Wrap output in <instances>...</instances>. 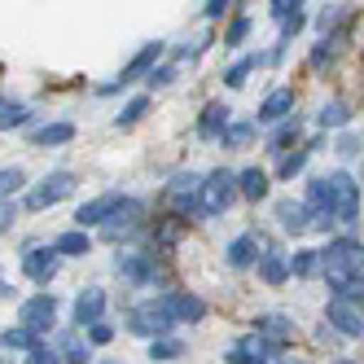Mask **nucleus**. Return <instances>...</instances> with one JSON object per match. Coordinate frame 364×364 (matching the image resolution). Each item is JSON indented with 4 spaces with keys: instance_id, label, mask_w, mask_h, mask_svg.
<instances>
[{
    "instance_id": "1",
    "label": "nucleus",
    "mask_w": 364,
    "mask_h": 364,
    "mask_svg": "<svg viewBox=\"0 0 364 364\" xmlns=\"http://www.w3.org/2000/svg\"><path fill=\"white\" fill-rule=\"evenodd\" d=\"M114 272L127 285H136V290H154V285H167V255H154L149 246L123 242L114 250Z\"/></svg>"
},
{
    "instance_id": "2",
    "label": "nucleus",
    "mask_w": 364,
    "mask_h": 364,
    "mask_svg": "<svg viewBox=\"0 0 364 364\" xmlns=\"http://www.w3.org/2000/svg\"><path fill=\"white\" fill-rule=\"evenodd\" d=\"M237 171L232 167H215V171H206L202 176V189H198V202H193V211L189 220H215V215H228V206L237 202Z\"/></svg>"
},
{
    "instance_id": "3",
    "label": "nucleus",
    "mask_w": 364,
    "mask_h": 364,
    "mask_svg": "<svg viewBox=\"0 0 364 364\" xmlns=\"http://www.w3.org/2000/svg\"><path fill=\"white\" fill-rule=\"evenodd\" d=\"M149 215H145V198H132V193H123L119 206L106 215V224H101V242H110V246H123V242H136L141 232H145Z\"/></svg>"
},
{
    "instance_id": "4",
    "label": "nucleus",
    "mask_w": 364,
    "mask_h": 364,
    "mask_svg": "<svg viewBox=\"0 0 364 364\" xmlns=\"http://www.w3.org/2000/svg\"><path fill=\"white\" fill-rule=\"evenodd\" d=\"M176 316L167 311V303H163V294L159 299H149V303H132L127 307V316H123V329L127 333H136V338H163V333H176Z\"/></svg>"
},
{
    "instance_id": "5",
    "label": "nucleus",
    "mask_w": 364,
    "mask_h": 364,
    "mask_svg": "<svg viewBox=\"0 0 364 364\" xmlns=\"http://www.w3.org/2000/svg\"><path fill=\"white\" fill-rule=\"evenodd\" d=\"M360 193H364L360 176H351L347 167L329 171V211L338 215V224H343V228H355L360 224Z\"/></svg>"
},
{
    "instance_id": "6",
    "label": "nucleus",
    "mask_w": 364,
    "mask_h": 364,
    "mask_svg": "<svg viewBox=\"0 0 364 364\" xmlns=\"http://www.w3.org/2000/svg\"><path fill=\"white\" fill-rule=\"evenodd\" d=\"M338 272H364V242L351 232H333L321 246V277H338Z\"/></svg>"
},
{
    "instance_id": "7",
    "label": "nucleus",
    "mask_w": 364,
    "mask_h": 364,
    "mask_svg": "<svg viewBox=\"0 0 364 364\" xmlns=\"http://www.w3.org/2000/svg\"><path fill=\"white\" fill-rule=\"evenodd\" d=\"M75 185H80V180H75L70 171H48L44 180H36V185L22 193V211H27V215H40V211H48V206L75 198Z\"/></svg>"
},
{
    "instance_id": "8",
    "label": "nucleus",
    "mask_w": 364,
    "mask_h": 364,
    "mask_svg": "<svg viewBox=\"0 0 364 364\" xmlns=\"http://www.w3.org/2000/svg\"><path fill=\"white\" fill-rule=\"evenodd\" d=\"M163 53H167V44H163V40H149V44H141L136 53H132V62H127V66L119 70V80H110V84H97V97H114V92H123L127 84L145 80V75L154 70V62H163Z\"/></svg>"
},
{
    "instance_id": "9",
    "label": "nucleus",
    "mask_w": 364,
    "mask_h": 364,
    "mask_svg": "<svg viewBox=\"0 0 364 364\" xmlns=\"http://www.w3.org/2000/svg\"><path fill=\"white\" fill-rule=\"evenodd\" d=\"M198 189H202V171H193V167L176 171V176L167 180V185H163V193H159L163 211H171V215H185V220H189L193 202H198Z\"/></svg>"
},
{
    "instance_id": "10",
    "label": "nucleus",
    "mask_w": 364,
    "mask_h": 364,
    "mask_svg": "<svg viewBox=\"0 0 364 364\" xmlns=\"http://www.w3.org/2000/svg\"><path fill=\"white\" fill-rule=\"evenodd\" d=\"M185 232H189V220L167 211V215H154V220L145 224V242H141V246H149L154 255H171Z\"/></svg>"
},
{
    "instance_id": "11",
    "label": "nucleus",
    "mask_w": 364,
    "mask_h": 364,
    "mask_svg": "<svg viewBox=\"0 0 364 364\" xmlns=\"http://www.w3.org/2000/svg\"><path fill=\"white\" fill-rule=\"evenodd\" d=\"M281 351H285V343H277V338L250 329L246 338H237V343L228 347L224 360H228V364H259V360H281Z\"/></svg>"
},
{
    "instance_id": "12",
    "label": "nucleus",
    "mask_w": 364,
    "mask_h": 364,
    "mask_svg": "<svg viewBox=\"0 0 364 364\" xmlns=\"http://www.w3.org/2000/svg\"><path fill=\"white\" fill-rule=\"evenodd\" d=\"M18 321H22V325H31L40 338H48V333L58 329V299L48 294V290H36L31 299H22V303H18Z\"/></svg>"
},
{
    "instance_id": "13",
    "label": "nucleus",
    "mask_w": 364,
    "mask_h": 364,
    "mask_svg": "<svg viewBox=\"0 0 364 364\" xmlns=\"http://www.w3.org/2000/svg\"><path fill=\"white\" fill-rule=\"evenodd\" d=\"M325 321L338 329V338L355 343V338H364V303H355V299H333V294H329Z\"/></svg>"
},
{
    "instance_id": "14",
    "label": "nucleus",
    "mask_w": 364,
    "mask_h": 364,
    "mask_svg": "<svg viewBox=\"0 0 364 364\" xmlns=\"http://www.w3.org/2000/svg\"><path fill=\"white\" fill-rule=\"evenodd\" d=\"M58 268H62V250L53 242H48V246H36V242L22 246V272H27V281L48 285V281L58 277Z\"/></svg>"
},
{
    "instance_id": "15",
    "label": "nucleus",
    "mask_w": 364,
    "mask_h": 364,
    "mask_svg": "<svg viewBox=\"0 0 364 364\" xmlns=\"http://www.w3.org/2000/svg\"><path fill=\"white\" fill-rule=\"evenodd\" d=\"M316 149H325V136H303L294 149H285L281 159H277V167H272V180H294V176H303Z\"/></svg>"
},
{
    "instance_id": "16",
    "label": "nucleus",
    "mask_w": 364,
    "mask_h": 364,
    "mask_svg": "<svg viewBox=\"0 0 364 364\" xmlns=\"http://www.w3.org/2000/svg\"><path fill=\"white\" fill-rule=\"evenodd\" d=\"M272 211H277V228L285 232V237H307V232H311V206H307V198H281Z\"/></svg>"
},
{
    "instance_id": "17",
    "label": "nucleus",
    "mask_w": 364,
    "mask_h": 364,
    "mask_svg": "<svg viewBox=\"0 0 364 364\" xmlns=\"http://www.w3.org/2000/svg\"><path fill=\"white\" fill-rule=\"evenodd\" d=\"M163 303H167V311H171L180 325H198V321L211 316L206 299H202V294H193V290H163Z\"/></svg>"
},
{
    "instance_id": "18",
    "label": "nucleus",
    "mask_w": 364,
    "mask_h": 364,
    "mask_svg": "<svg viewBox=\"0 0 364 364\" xmlns=\"http://www.w3.org/2000/svg\"><path fill=\"white\" fill-rule=\"evenodd\" d=\"M106 307H110V294L101 290V285H84V290L75 294V307H70V321H75V329H84V325L101 321V316H106Z\"/></svg>"
},
{
    "instance_id": "19",
    "label": "nucleus",
    "mask_w": 364,
    "mask_h": 364,
    "mask_svg": "<svg viewBox=\"0 0 364 364\" xmlns=\"http://www.w3.org/2000/svg\"><path fill=\"white\" fill-rule=\"evenodd\" d=\"M294 110H299V92H294V88H272L264 101H259L255 123H259V127H272V123H281L285 114H294Z\"/></svg>"
},
{
    "instance_id": "20",
    "label": "nucleus",
    "mask_w": 364,
    "mask_h": 364,
    "mask_svg": "<svg viewBox=\"0 0 364 364\" xmlns=\"http://www.w3.org/2000/svg\"><path fill=\"white\" fill-rule=\"evenodd\" d=\"M303 127H307V119H303L299 110H294V114H285L281 123H272V127H268V145H264V149L272 154V159H281L285 149H294V145L303 141Z\"/></svg>"
},
{
    "instance_id": "21",
    "label": "nucleus",
    "mask_w": 364,
    "mask_h": 364,
    "mask_svg": "<svg viewBox=\"0 0 364 364\" xmlns=\"http://www.w3.org/2000/svg\"><path fill=\"white\" fill-rule=\"evenodd\" d=\"M268 242L259 237V232H237L228 246H224V264L232 268V272H246V268H255V259H259V250H264Z\"/></svg>"
},
{
    "instance_id": "22",
    "label": "nucleus",
    "mask_w": 364,
    "mask_h": 364,
    "mask_svg": "<svg viewBox=\"0 0 364 364\" xmlns=\"http://www.w3.org/2000/svg\"><path fill=\"white\" fill-rule=\"evenodd\" d=\"M343 48H347V27H343V31H325L316 44H311V53H307L311 75H325L338 58H343Z\"/></svg>"
},
{
    "instance_id": "23",
    "label": "nucleus",
    "mask_w": 364,
    "mask_h": 364,
    "mask_svg": "<svg viewBox=\"0 0 364 364\" xmlns=\"http://www.w3.org/2000/svg\"><path fill=\"white\" fill-rule=\"evenodd\" d=\"M119 198H123V193L106 189V193H97V198L80 202V206H75V224H80V228H101V224H106V215L119 206Z\"/></svg>"
},
{
    "instance_id": "24",
    "label": "nucleus",
    "mask_w": 364,
    "mask_h": 364,
    "mask_svg": "<svg viewBox=\"0 0 364 364\" xmlns=\"http://www.w3.org/2000/svg\"><path fill=\"white\" fill-rule=\"evenodd\" d=\"M232 123V106L228 101H206L202 114H198V141H215L220 145V132Z\"/></svg>"
},
{
    "instance_id": "25",
    "label": "nucleus",
    "mask_w": 364,
    "mask_h": 364,
    "mask_svg": "<svg viewBox=\"0 0 364 364\" xmlns=\"http://www.w3.org/2000/svg\"><path fill=\"white\" fill-rule=\"evenodd\" d=\"M255 272H259V281H264V285H285V281H290V255L264 246V250H259V259H255Z\"/></svg>"
},
{
    "instance_id": "26",
    "label": "nucleus",
    "mask_w": 364,
    "mask_h": 364,
    "mask_svg": "<svg viewBox=\"0 0 364 364\" xmlns=\"http://www.w3.org/2000/svg\"><path fill=\"white\" fill-rule=\"evenodd\" d=\"M237 193H242V202H268V193H272V171H264V167H242L237 171Z\"/></svg>"
},
{
    "instance_id": "27",
    "label": "nucleus",
    "mask_w": 364,
    "mask_h": 364,
    "mask_svg": "<svg viewBox=\"0 0 364 364\" xmlns=\"http://www.w3.org/2000/svg\"><path fill=\"white\" fill-rule=\"evenodd\" d=\"M255 329L268 333V338H277V343H294V338H299V321L290 316V311H259Z\"/></svg>"
},
{
    "instance_id": "28",
    "label": "nucleus",
    "mask_w": 364,
    "mask_h": 364,
    "mask_svg": "<svg viewBox=\"0 0 364 364\" xmlns=\"http://www.w3.org/2000/svg\"><path fill=\"white\" fill-rule=\"evenodd\" d=\"M351 119H355V110H351V101H343V97H329L325 106L316 110V127H321V132H343V127H351Z\"/></svg>"
},
{
    "instance_id": "29",
    "label": "nucleus",
    "mask_w": 364,
    "mask_h": 364,
    "mask_svg": "<svg viewBox=\"0 0 364 364\" xmlns=\"http://www.w3.org/2000/svg\"><path fill=\"white\" fill-rule=\"evenodd\" d=\"M272 58L268 53H242L237 62H232V66H224V75H220V80H224V88H232V92H237V88H246V80H250V75L259 70V66H268Z\"/></svg>"
},
{
    "instance_id": "30",
    "label": "nucleus",
    "mask_w": 364,
    "mask_h": 364,
    "mask_svg": "<svg viewBox=\"0 0 364 364\" xmlns=\"http://www.w3.org/2000/svg\"><path fill=\"white\" fill-rule=\"evenodd\" d=\"M53 246L62 250V259H84L88 250H92V228H66V232H58L53 237Z\"/></svg>"
},
{
    "instance_id": "31",
    "label": "nucleus",
    "mask_w": 364,
    "mask_h": 364,
    "mask_svg": "<svg viewBox=\"0 0 364 364\" xmlns=\"http://www.w3.org/2000/svg\"><path fill=\"white\" fill-rule=\"evenodd\" d=\"M325 281V290L333 299H355L364 303V272H338V277H321Z\"/></svg>"
},
{
    "instance_id": "32",
    "label": "nucleus",
    "mask_w": 364,
    "mask_h": 364,
    "mask_svg": "<svg viewBox=\"0 0 364 364\" xmlns=\"http://www.w3.org/2000/svg\"><path fill=\"white\" fill-rule=\"evenodd\" d=\"M290 277L294 281L321 277V246H299V250H290Z\"/></svg>"
},
{
    "instance_id": "33",
    "label": "nucleus",
    "mask_w": 364,
    "mask_h": 364,
    "mask_svg": "<svg viewBox=\"0 0 364 364\" xmlns=\"http://www.w3.org/2000/svg\"><path fill=\"white\" fill-rule=\"evenodd\" d=\"M66 141H75V123H44V127H36V132H31V145L36 149H58Z\"/></svg>"
},
{
    "instance_id": "34",
    "label": "nucleus",
    "mask_w": 364,
    "mask_h": 364,
    "mask_svg": "<svg viewBox=\"0 0 364 364\" xmlns=\"http://www.w3.org/2000/svg\"><path fill=\"white\" fill-rule=\"evenodd\" d=\"M255 132H259L255 119H232L224 132H220V145H224V149H246V145L255 141Z\"/></svg>"
},
{
    "instance_id": "35",
    "label": "nucleus",
    "mask_w": 364,
    "mask_h": 364,
    "mask_svg": "<svg viewBox=\"0 0 364 364\" xmlns=\"http://www.w3.org/2000/svg\"><path fill=\"white\" fill-rule=\"evenodd\" d=\"M36 119L31 106H22V101H0V132H18V127H27Z\"/></svg>"
},
{
    "instance_id": "36",
    "label": "nucleus",
    "mask_w": 364,
    "mask_h": 364,
    "mask_svg": "<svg viewBox=\"0 0 364 364\" xmlns=\"http://www.w3.org/2000/svg\"><path fill=\"white\" fill-rule=\"evenodd\" d=\"M149 97H154V92H136V97H132V101H127V106L114 114V127H119V132H127V127H136V123L149 114Z\"/></svg>"
},
{
    "instance_id": "37",
    "label": "nucleus",
    "mask_w": 364,
    "mask_h": 364,
    "mask_svg": "<svg viewBox=\"0 0 364 364\" xmlns=\"http://www.w3.org/2000/svg\"><path fill=\"white\" fill-rule=\"evenodd\" d=\"M347 18H351V9L343 5V0H329V5L316 14V31H321V36H325V31H343Z\"/></svg>"
},
{
    "instance_id": "38",
    "label": "nucleus",
    "mask_w": 364,
    "mask_h": 364,
    "mask_svg": "<svg viewBox=\"0 0 364 364\" xmlns=\"http://www.w3.org/2000/svg\"><path fill=\"white\" fill-rule=\"evenodd\" d=\"M36 338H40V333H36L31 325H22V321H18V325H9L5 333H0V347H5V351H22V355H27V347L36 343Z\"/></svg>"
},
{
    "instance_id": "39",
    "label": "nucleus",
    "mask_w": 364,
    "mask_h": 364,
    "mask_svg": "<svg viewBox=\"0 0 364 364\" xmlns=\"http://www.w3.org/2000/svg\"><path fill=\"white\" fill-rule=\"evenodd\" d=\"M180 80V66L176 62H154V70L145 75V92H163Z\"/></svg>"
},
{
    "instance_id": "40",
    "label": "nucleus",
    "mask_w": 364,
    "mask_h": 364,
    "mask_svg": "<svg viewBox=\"0 0 364 364\" xmlns=\"http://www.w3.org/2000/svg\"><path fill=\"white\" fill-rule=\"evenodd\" d=\"M333 154L343 163H355L360 154H364V136L355 132V127H343V132H338V141H333Z\"/></svg>"
},
{
    "instance_id": "41",
    "label": "nucleus",
    "mask_w": 364,
    "mask_h": 364,
    "mask_svg": "<svg viewBox=\"0 0 364 364\" xmlns=\"http://www.w3.org/2000/svg\"><path fill=\"white\" fill-rule=\"evenodd\" d=\"M180 355H185V343H180V338H171V333H163V338H149V360L167 364V360H180Z\"/></svg>"
},
{
    "instance_id": "42",
    "label": "nucleus",
    "mask_w": 364,
    "mask_h": 364,
    "mask_svg": "<svg viewBox=\"0 0 364 364\" xmlns=\"http://www.w3.org/2000/svg\"><path fill=\"white\" fill-rule=\"evenodd\" d=\"M303 198H307V206H311V211H329V176H311Z\"/></svg>"
},
{
    "instance_id": "43",
    "label": "nucleus",
    "mask_w": 364,
    "mask_h": 364,
    "mask_svg": "<svg viewBox=\"0 0 364 364\" xmlns=\"http://www.w3.org/2000/svg\"><path fill=\"white\" fill-rule=\"evenodd\" d=\"M246 40H250V14H237L224 27V48H242Z\"/></svg>"
},
{
    "instance_id": "44",
    "label": "nucleus",
    "mask_w": 364,
    "mask_h": 364,
    "mask_svg": "<svg viewBox=\"0 0 364 364\" xmlns=\"http://www.w3.org/2000/svg\"><path fill=\"white\" fill-rule=\"evenodd\" d=\"M22 185H27V171L22 167H0V198H14Z\"/></svg>"
},
{
    "instance_id": "45",
    "label": "nucleus",
    "mask_w": 364,
    "mask_h": 364,
    "mask_svg": "<svg viewBox=\"0 0 364 364\" xmlns=\"http://www.w3.org/2000/svg\"><path fill=\"white\" fill-rule=\"evenodd\" d=\"M84 338L92 347H106V343H114V325L101 316V321H92V325H84Z\"/></svg>"
},
{
    "instance_id": "46",
    "label": "nucleus",
    "mask_w": 364,
    "mask_h": 364,
    "mask_svg": "<svg viewBox=\"0 0 364 364\" xmlns=\"http://www.w3.org/2000/svg\"><path fill=\"white\" fill-rule=\"evenodd\" d=\"M27 360H31V364H58L62 351H58L53 343H44V338H36V343L27 347Z\"/></svg>"
},
{
    "instance_id": "47",
    "label": "nucleus",
    "mask_w": 364,
    "mask_h": 364,
    "mask_svg": "<svg viewBox=\"0 0 364 364\" xmlns=\"http://www.w3.org/2000/svg\"><path fill=\"white\" fill-rule=\"evenodd\" d=\"M18 211H22V202H14V198H0V232H9V228H14Z\"/></svg>"
},
{
    "instance_id": "48",
    "label": "nucleus",
    "mask_w": 364,
    "mask_h": 364,
    "mask_svg": "<svg viewBox=\"0 0 364 364\" xmlns=\"http://www.w3.org/2000/svg\"><path fill=\"white\" fill-rule=\"evenodd\" d=\"M228 9H232V0H206V5H202V18H206V22H220Z\"/></svg>"
},
{
    "instance_id": "49",
    "label": "nucleus",
    "mask_w": 364,
    "mask_h": 364,
    "mask_svg": "<svg viewBox=\"0 0 364 364\" xmlns=\"http://www.w3.org/2000/svg\"><path fill=\"white\" fill-rule=\"evenodd\" d=\"M303 5H307V0H272V5H268V14L281 22L285 14H294V9H303Z\"/></svg>"
},
{
    "instance_id": "50",
    "label": "nucleus",
    "mask_w": 364,
    "mask_h": 364,
    "mask_svg": "<svg viewBox=\"0 0 364 364\" xmlns=\"http://www.w3.org/2000/svg\"><path fill=\"white\" fill-rule=\"evenodd\" d=\"M0 299H14V285H9L5 277H0Z\"/></svg>"
},
{
    "instance_id": "51",
    "label": "nucleus",
    "mask_w": 364,
    "mask_h": 364,
    "mask_svg": "<svg viewBox=\"0 0 364 364\" xmlns=\"http://www.w3.org/2000/svg\"><path fill=\"white\" fill-rule=\"evenodd\" d=\"M360 185H364V154H360Z\"/></svg>"
}]
</instances>
